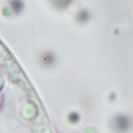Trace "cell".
<instances>
[{"label": "cell", "instance_id": "cell-1", "mask_svg": "<svg viewBox=\"0 0 133 133\" xmlns=\"http://www.w3.org/2000/svg\"><path fill=\"white\" fill-rule=\"evenodd\" d=\"M131 126V119L126 116H118L113 120L114 129L120 133L126 132L128 131Z\"/></svg>", "mask_w": 133, "mask_h": 133}, {"label": "cell", "instance_id": "cell-2", "mask_svg": "<svg viewBox=\"0 0 133 133\" xmlns=\"http://www.w3.org/2000/svg\"><path fill=\"white\" fill-rule=\"evenodd\" d=\"M41 62L44 66H51L55 62V57L50 53H46L42 57Z\"/></svg>", "mask_w": 133, "mask_h": 133}, {"label": "cell", "instance_id": "cell-3", "mask_svg": "<svg viewBox=\"0 0 133 133\" xmlns=\"http://www.w3.org/2000/svg\"><path fill=\"white\" fill-rule=\"evenodd\" d=\"M10 9L15 13H20L24 8L23 2L21 0H11L10 1Z\"/></svg>", "mask_w": 133, "mask_h": 133}, {"label": "cell", "instance_id": "cell-4", "mask_svg": "<svg viewBox=\"0 0 133 133\" xmlns=\"http://www.w3.org/2000/svg\"><path fill=\"white\" fill-rule=\"evenodd\" d=\"M72 2V0H52L53 4L58 9H64L67 7Z\"/></svg>", "mask_w": 133, "mask_h": 133}, {"label": "cell", "instance_id": "cell-5", "mask_svg": "<svg viewBox=\"0 0 133 133\" xmlns=\"http://www.w3.org/2000/svg\"><path fill=\"white\" fill-rule=\"evenodd\" d=\"M89 18V14L87 10H81L77 15V20L80 22H85Z\"/></svg>", "mask_w": 133, "mask_h": 133}, {"label": "cell", "instance_id": "cell-6", "mask_svg": "<svg viewBox=\"0 0 133 133\" xmlns=\"http://www.w3.org/2000/svg\"><path fill=\"white\" fill-rule=\"evenodd\" d=\"M69 120H70L71 122H72V123H76V122H77L78 120H79V116H78L77 113L74 112V113H71V114L69 116Z\"/></svg>", "mask_w": 133, "mask_h": 133}]
</instances>
